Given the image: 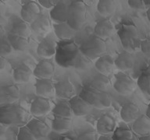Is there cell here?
Returning <instances> with one entry per match:
<instances>
[{
	"instance_id": "1",
	"label": "cell",
	"mask_w": 150,
	"mask_h": 140,
	"mask_svg": "<svg viewBox=\"0 0 150 140\" xmlns=\"http://www.w3.org/2000/svg\"><path fill=\"white\" fill-rule=\"evenodd\" d=\"M80 54V48L74 40L59 41L57 43L55 60L62 68L74 67Z\"/></svg>"
},
{
	"instance_id": "2",
	"label": "cell",
	"mask_w": 150,
	"mask_h": 140,
	"mask_svg": "<svg viewBox=\"0 0 150 140\" xmlns=\"http://www.w3.org/2000/svg\"><path fill=\"white\" fill-rule=\"evenodd\" d=\"M119 36L124 51L132 53L140 48L141 42L138 30L135 26L131 23H122L118 29Z\"/></svg>"
},
{
	"instance_id": "3",
	"label": "cell",
	"mask_w": 150,
	"mask_h": 140,
	"mask_svg": "<svg viewBox=\"0 0 150 140\" xmlns=\"http://www.w3.org/2000/svg\"><path fill=\"white\" fill-rule=\"evenodd\" d=\"M28 117L27 111L19 105L11 104L0 107V122L7 126L25 123Z\"/></svg>"
},
{
	"instance_id": "4",
	"label": "cell",
	"mask_w": 150,
	"mask_h": 140,
	"mask_svg": "<svg viewBox=\"0 0 150 140\" xmlns=\"http://www.w3.org/2000/svg\"><path fill=\"white\" fill-rule=\"evenodd\" d=\"M86 4L81 0H75L68 6V19L67 23L74 30H79L84 25L86 16Z\"/></svg>"
},
{
	"instance_id": "5",
	"label": "cell",
	"mask_w": 150,
	"mask_h": 140,
	"mask_svg": "<svg viewBox=\"0 0 150 140\" xmlns=\"http://www.w3.org/2000/svg\"><path fill=\"white\" fill-rule=\"evenodd\" d=\"M79 48L81 52L91 61L97 60L107 51L105 41L96 36L85 40Z\"/></svg>"
},
{
	"instance_id": "6",
	"label": "cell",
	"mask_w": 150,
	"mask_h": 140,
	"mask_svg": "<svg viewBox=\"0 0 150 140\" xmlns=\"http://www.w3.org/2000/svg\"><path fill=\"white\" fill-rule=\"evenodd\" d=\"M113 88L121 95H129L135 90L136 83L129 75L119 72L114 75Z\"/></svg>"
},
{
	"instance_id": "7",
	"label": "cell",
	"mask_w": 150,
	"mask_h": 140,
	"mask_svg": "<svg viewBox=\"0 0 150 140\" xmlns=\"http://www.w3.org/2000/svg\"><path fill=\"white\" fill-rule=\"evenodd\" d=\"M20 98V90L16 85L0 86V107L13 104Z\"/></svg>"
},
{
	"instance_id": "8",
	"label": "cell",
	"mask_w": 150,
	"mask_h": 140,
	"mask_svg": "<svg viewBox=\"0 0 150 140\" xmlns=\"http://www.w3.org/2000/svg\"><path fill=\"white\" fill-rule=\"evenodd\" d=\"M55 86V95L56 97L62 100H69L72 99L76 94V90L74 84L70 81V79H63L56 82Z\"/></svg>"
},
{
	"instance_id": "9",
	"label": "cell",
	"mask_w": 150,
	"mask_h": 140,
	"mask_svg": "<svg viewBox=\"0 0 150 140\" xmlns=\"http://www.w3.org/2000/svg\"><path fill=\"white\" fill-rule=\"evenodd\" d=\"M52 103L49 99L37 97L30 104V112L33 116L42 117L52 111Z\"/></svg>"
},
{
	"instance_id": "10",
	"label": "cell",
	"mask_w": 150,
	"mask_h": 140,
	"mask_svg": "<svg viewBox=\"0 0 150 140\" xmlns=\"http://www.w3.org/2000/svg\"><path fill=\"white\" fill-rule=\"evenodd\" d=\"M42 14L40 5L35 1H28L22 6L21 16L26 23L31 24Z\"/></svg>"
},
{
	"instance_id": "11",
	"label": "cell",
	"mask_w": 150,
	"mask_h": 140,
	"mask_svg": "<svg viewBox=\"0 0 150 140\" xmlns=\"http://www.w3.org/2000/svg\"><path fill=\"white\" fill-rule=\"evenodd\" d=\"M57 43L58 42L52 37H45L38 45L37 54L44 59L52 58L56 55Z\"/></svg>"
},
{
	"instance_id": "12",
	"label": "cell",
	"mask_w": 150,
	"mask_h": 140,
	"mask_svg": "<svg viewBox=\"0 0 150 140\" xmlns=\"http://www.w3.org/2000/svg\"><path fill=\"white\" fill-rule=\"evenodd\" d=\"M56 68L52 62L48 59H42L38 63L33 71V75L37 79H51L55 74Z\"/></svg>"
},
{
	"instance_id": "13",
	"label": "cell",
	"mask_w": 150,
	"mask_h": 140,
	"mask_svg": "<svg viewBox=\"0 0 150 140\" xmlns=\"http://www.w3.org/2000/svg\"><path fill=\"white\" fill-rule=\"evenodd\" d=\"M30 25L32 31L38 36H46L52 28L50 19L45 14H41Z\"/></svg>"
},
{
	"instance_id": "14",
	"label": "cell",
	"mask_w": 150,
	"mask_h": 140,
	"mask_svg": "<svg viewBox=\"0 0 150 140\" xmlns=\"http://www.w3.org/2000/svg\"><path fill=\"white\" fill-rule=\"evenodd\" d=\"M52 79H37L35 83V93L38 97L49 98L55 95V86Z\"/></svg>"
},
{
	"instance_id": "15",
	"label": "cell",
	"mask_w": 150,
	"mask_h": 140,
	"mask_svg": "<svg viewBox=\"0 0 150 140\" xmlns=\"http://www.w3.org/2000/svg\"><path fill=\"white\" fill-rule=\"evenodd\" d=\"M116 121L113 117L108 114H105L98 119L96 123L97 132L101 135H110V133L114 132L116 129Z\"/></svg>"
},
{
	"instance_id": "16",
	"label": "cell",
	"mask_w": 150,
	"mask_h": 140,
	"mask_svg": "<svg viewBox=\"0 0 150 140\" xmlns=\"http://www.w3.org/2000/svg\"><path fill=\"white\" fill-rule=\"evenodd\" d=\"M68 6L65 1H58L56 5L50 10V19L55 23H67L68 19Z\"/></svg>"
},
{
	"instance_id": "17",
	"label": "cell",
	"mask_w": 150,
	"mask_h": 140,
	"mask_svg": "<svg viewBox=\"0 0 150 140\" xmlns=\"http://www.w3.org/2000/svg\"><path fill=\"white\" fill-rule=\"evenodd\" d=\"M26 126L31 132L36 139L46 137L50 132V128L46 123L39 119L32 118L27 122Z\"/></svg>"
},
{
	"instance_id": "18",
	"label": "cell",
	"mask_w": 150,
	"mask_h": 140,
	"mask_svg": "<svg viewBox=\"0 0 150 140\" xmlns=\"http://www.w3.org/2000/svg\"><path fill=\"white\" fill-rule=\"evenodd\" d=\"M114 30V25L110 19H103L96 24L94 32L96 37L104 40L112 36Z\"/></svg>"
},
{
	"instance_id": "19",
	"label": "cell",
	"mask_w": 150,
	"mask_h": 140,
	"mask_svg": "<svg viewBox=\"0 0 150 140\" xmlns=\"http://www.w3.org/2000/svg\"><path fill=\"white\" fill-rule=\"evenodd\" d=\"M140 114V108L138 105L133 102H127L124 104L120 109V118L125 123L134 122L138 118Z\"/></svg>"
},
{
	"instance_id": "20",
	"label": "cell",
	"mask_w": 150,
	"mask_h": 140,
	"mask_svg": "<svg viewBox=\"0 0 150 140\" xmlns=\"http://www.w3.org/2000/svg\"><path fill=\"white\" fill-rule=\"evenodd\" d=\"M95 67L99 73L108 76L113 71L115 67L114 59L110 55H104L96 60Z\"/></svg>"
},
{
	"instance_id": "21",
	"label": "cell",
	"mask_w": 150,
	"mask_h": 140,
	"mask_svg": "<svg viewBox=\"0 0 150 140\" xmlns=\"http://www.w3.org/2000/svg\"><path fill=\"white\" fill-rule=\"evenodd\" d=\"M69 104L75 116H84L91 111V105H89L82 98L80 97L79 95H76L72 99H70Z\"/></svg>"
},
{
	"instance_id": "22",
	"label": "cell",
	"mask_w": 150,
	"mask_h": 140,
	"mask_svg": "<svg viewBox=\"0 0 150 140\" xmlns=\"http://www.w3.org/2000/svg\"><path fill=\"white\" fill-rule=\"evenodd\" d=\"M52 29L55 35L59 41L73 40L76 34V30H74L67 23H53Z\"/></svg>"
},
{
	"instance_id": "23",
	"label": "cell",
	"mask_w": 150,
	"mask_h": 140,
	"mask_svg": "<svg viewBox=\"0 0 150 140\" xmlns=\"http://www.w3.org/2000/svg\"><path fill=\"white\" fill-rule=\"evenodd\" d=\"M115 67L120 72H124L128 71L134 67V60L131 53L124 51L120 52L114 60Z\"/></svg>"
},
{
	"instance_id": "24",
	"label": "cell",
	"mask_w": 150,
	"mask_h": 140,
	"mask_svg": "<svg viewBox=\"0 0 150 140\" xmlns=\"http://www.w3.org/2000/svg\"><path fill=\"white\" fill-rule=\"evenodd\" d=\"M132 131L140 136L150 135V119L145 114L140 115L133 122Z\"/></svg>"
},
{
	"instance_id": "25",
	"label": "cell",
	"mask_w": 150,
	"mask_h": 140,
	"mask_svg": "<svg viewBox=\"0 0 150 140\" xmlns=\"http://www.w3.org/2000/svg\"><path fill=\"white\" fill-rule=\"evenodd\" d=\"M33 71L26 64H21L13 70V77L17 83H26L30 81Z\"/></svg>"
},
{
	"instance_id": "26",
	"label": "cell",
	"mask_w": 150,
	"mask_h": 140,
	"mask_svg": "<svg viewBox=\"0 0 150 140\" xmlns=\"http://www.w3.org/2000/svg\"><path fill=\"white\" fill-rule=\"evenodd\" d=\"M88 85H90L92 88L96 90L105 92L110 88V80L107 76L101 74L98 72L91 77Z\"/></svg>"
},
{
	"instance_id": "27",
	"label": "cell",
	"mask_w": 150,
	"mask_h": 140,
	"mask_svg": "<svg viewBox=\"0 0 150 140\" xmlns=\"http://www.w3.org/2000/svg\"><path fill=\"white\" fill-rule=\"evenodd\" d=\"M31 32H32V30H31L30 24L26 23L23 20L15 21L12 24L10 31H9L10 34L25 37V38H28L30 37Z\"/></svg>"
},
{
	"instance_id": "28",
	"label": "cell",
	"mask_w": 150,
	"mask_h": 140,
	"mask_svg": "<svg viewBox=\"0 0 150 140\" xmlns=\"http://www.w3.org/2000/svg\"><path fill=\"white\" fill-rule=\"evenodd\" d=\"M52 111L55 116L66 118L72 119V117L74 115L69 101L67 100H59L55 105Z\"/></svg>"
},
{
	"instance_id": "29",
	"label": "cell",
	"mask_w": 150,
	"mask_h": 140,
	"mask_svg": "<svg viewBox=\"0 0 150 140\" xmlns=\"http://www.w3.org/2000/svg\"><path fill=\"white\" fill-rule=\"evenodd\" d=\"M113 140H138L133 131L125 125H120L112 133Z\"/></svg>"
},
{
	"instance_id": "30",
	"label": "cell",
	"mask_w": 150,
	"mask_h": 140,
	"mask_svg": "<svg viewBox=\"0 0 150 140\" xmlns=\"http://www.w3.org/2000/svg\"><path fill=\"white\" fill-rule=\"evenodd\" d=\"M71 125L72 119L55 116L52 122V128L57 133H64L70 129Z\"/></svg>"
},
{
	"instance_id": "31",
	"label": "cell",
	"mask_w": 150,
	"mask_h": 140,
	"mask_svg": "<svg viewBox=\"0 0 150 140\" xmlns=\"http://www.w3.org/2000/svg\"><path fill=\"white\" fill-rule=\"evenodd\" d=\"M7 39L11 44L13 50L17 51H25L28 47V44H29L28 38L17 36V35L10 34V33L7 36Z\"/></svg>"
},
{
	"instance_id": "32",
	"label": "cell",
	"mask_w": 150,
	"mask_h": 140,
	"mask_svg": "<svg viewBox=\"0 0 150 140\" xmlns=\"http://www.w3.org/2000/svg\"><path fill=\"white\" fill-rule=\"evenodd\" d=\"M137 86L145 95L150 97V69L143 70L138 76Z\"/></svg>"
},
{
	"instance_id": "33",
	"label": "cell",
	"mask_w": 150,
	"mask_h": 140,
	"mask_svg": "<svg viewBox=\"0 0 150 140\" xmlns=\"http://www.w3.org/2000/svg\"><path fill=\"white\" fill-rule=\"evenodd\" d=\"M117 7V3L112 0H100L97 4L98 13L103 16L112 15Z\"/></svg>"
},
{
	"instance_id": "34",
	"label": "cell",
	"mask_w": 150,
	"mask_h": 140,
	"mask_svg": "<svg viewBox=\"0 0 150 140\" xmlns=\"http://www.w3.org/2000/svg\"><path fill=\"white\" fill-rule=\"evenodd\" d=\"M98 92L94 88H92L90 85H84L83 88L80 92L79 97L88 104L91 106H93L96 102V98L98 97Z\"/></svg>"
},
{
	"instance_id": "35",
	"label": "cell",
	"mask_w": 150,
	"mask_h": 140,
	"mask_svg": "<svg viewBox=\"0 0 150 140\" xmlns=\"http://www.w3.org/2000/svg\"><path fill=\"white\" fill-rule=\"evenodd\" d=\"M111 104H112V99L110 97V96L105 92L99 91L93 107L97 109L103 110L110 107L111 106Z\"/></svg>"
},
{
	"instance_id": "36",
	"label": "cell",
	"mask_w": 150,
	"mask_h": 140,
	"mask_svg": "<svg viewBox=\"0 0 150 140\" xmlns=\"http://www.w3.org/2000/svg\"><path fill=\"white\" fill-rule=\"evenodd\" d=\"M91 64H92V62H91V59L87 58L86 56L84 55L81 52L79 57L75 62L74 68H75L77 70H80V71H84V70L88 69L89 68L91 67Z\"/></svg>"
},
{
	"instance_id": "37",
	"label": "cell",
	"mask_w": 150,
	"mask_h": 140,
	"mask_svg": "<svg viewBox=\"0 0 150 140\" xmlns=\"http://www.w3.org/2000/svg\"><path fill=\"white\" fill-rule=\"evenodd\" d=\"M13 48L7 39V37H2L0 39V55L6 57L13 52Z\"/></svg>"
},
{
	"instance_id": "38",
	"label": "cell",
	"mask_w": 150,
	"mask_h": 140,
	"mask_svg": "<svg viewBox=\"0 0 150 140\" xmlns=\"http://www.w3.org/2000/svg\"><path fill=\"white\" fill-rule=\"evenodd\" d=\"M17 140H37L27 126L20 128L17 134Z\"/></svg>"
},
{
	"instance_id": "39",
	"label": "cell",
	"mask_w": 150,
	"mask_h": 140,
	"mask_svg": "<svg viewBox=\"0 0 150 140\" xmlns=\"http://www.w3.org/2000/svg\"><path fill=\"white\" fill-rule=\"evenodd\" d=\"M127 3L131 9L135 10H144L146 7L144 0H129Z\"/></svg>"
},
{
	"instance_id": "40",
	"label": "cell",
	"mask_w": 150,
	"mask_h": 140,
	"mask_svg": "<svg viewBox=\"0 0 150 140\" xmlns=\"http://www.w3.org/2000/svg\"><path fill=\"white\" fill-rule=\"evenodd\" d=\"M140 48L144 55L150 57V38H146L142 41Z\"/></svg>"
},
{
	"instance_id": "41",
	"label": "cell",
	"mask_w": 150,
	"mask_h": 140,
	"mask_svg": "<svg viewBox=\"0 0 150 140\" xmlns=\"http://www.w3.org/2000/svg\"><path fill=\"white\" fill-rule=\"evenodd\" d=\"M58 1H52V0H38V3L41 6L44 7L45 9H52Z\"/></svg>"
},
{
	"instance_id": "42",
	"label": "cell",
	"mask_w": 150,
	"mask_h": 140,
	"mask_svg": "<svg viewBox=\"0 0 150 140\" xmlns=\"http://www.w3.org/2000/svg\"><path fill=\"white\" fill-rule=\"evenodd\" d=\"M76 140H97L95 132H84L78 135Z\"/></svg>"
},
{
	"instance_id": "43",
	"label": "cell",
	"mask_w": 150,
	"mask_h": 140,
	"mask_svg": "<svg viewBox=\"0 0 150 140\" xmlns=\"http://www.w3.org/2000/svg\"><path fill=\"white\" fill-rule=\"evenodd\" d=\"M6 64L7 61L6 59V58L3 57V56L0 55V70L4 69L6 66Z\"/></svg>"
},
{
	"instance_id": "44",
	"label": "cell",
	"mask_w": 150,
	"mask_h": 140,
	"mask_svg": "<svg viewBox=\"0 0 150 140\" xmlns=\"http://www.w3.org/2000/svg\"><path fill=\"white\" fill-rule=\"evenodd\" d=\"M7 130V125H4L0 122V137L2 135H5V133L6 132Z\"/></svg>"
},
{
	"instance_id": "45",
	"label": "cell",
	"mask_w": 150,
	"mask_h": 140,
	"mask_svg": "<svg viewBox=\"0 0 150 140\" xmlns=\"http://www.w3.org/2000/svg\"><path fill=\"white\" fill-rule=\"evenodd\" d=\"M97 140H113V139H112V136H110L109 135H100V136L98 138V139Z\"/></svg>"
},
{
	"instance_id": "46",
	"label": "cell",
	"mask_w": 150,
	"mask_h": 140,
	"mask_svg": "<svg viewBox=\"0 0 150 140\" xmlns=\"http://www.w3.org/2000/svg\"><path fill=\"white\" fill-rule=\"evenodd\" d=\"M4 34H5V30L3 29L2 26L0 25V39H2V37H4Z\"/></svg>"
},
{
	"instance_id": "47",
	"label": "cell",
	"mask_w": 150,
	"mask_h": 140,
	"mask_svg": "<svg viewBox=\"0 0 150 140\" xmlns=\"http://www.w3.org/2000/svg\"><path fill=\"white\" fill-rule=\"evenodd\" d=\"M138 140H150V135H145V136H140L138 138Z\"/></svg>"
},
{
	"instance_id": "48",
	"label": "cell",
	"mask_w": 150,
	"mask_h": 140,
	"mask_svg": "<svg viewBox=\"0 0 150 140\" xmlns=\"http://www.w3.org/2000/svg\"><path fill=\"white\" fill-rule=\"evenodd\" d=\"M145 115L149 118L150 119V102L149 104V105H148V107H147V110H146V114H145Z\"/></svg>"
},
{
	"instance_id": "49",
	"label": "cell",
	"mask_w": 150,
	"mask_h": 140,
	"mask_svg": "<svg viewBox=\"0 0 150 140\" xmlns=\"http://www.w3.org/2000/svg\"><path fill=\"white\" fill-rule=\"evenodd\" d=\"M146 16H147V18L148 20H149V21L150 22V7L147 9V11H146Z\"/></svg>"
},
{
	"instance_id": "50",
	"label": "cell",
	"mask_w": 150,
	"mask_h": 140,
	"mask_svg": "<svg viewBox=\"0 0 150 140\" xmlns=\"http://www.w3.org/2000/svg\"><path fill=\"white\" fill-rule=\"evenodd\" d=\"M144 2H145V6H148L149 8L150 7V0H144Z\"/></svg>"
},
{
	"instance_id": "51",
	"label": "cell",
	"mask_w": 150,
	"mask_h": 140,
	"mask_svg": "<svg viewBox=\"0 0 150 140\" xmlns=\"http://www.w3.org/2000/svg\"><path fill=\"white\" fill-rule=\"evenodd\" d=\"M61 140H74V139H71V138H69V137H64V138H63V139H62Z\"/></svg>"
},
{
	"instance_id": "52",
	"label": "cell",
	"mask_w": 150,
	"mask_h": 140,
	"mask_svg": "<svg viewBox=\"0 0 150 140\" xmlns=\"http://www.w3.org/2000/svg\"><path fill=\"white\" fill-rule=\"evenodd\" d=\"M3 5H4L3 2H2V1H0V10H1V9H2V7L3 6Z\"/></svg>"
},
{
	"instance_id": "53",
	"label": "cell",
	"mask_w": 150,
	"mask_h": 140,
	"mask_svg": "<svg viewBox=\"0 0 150 140\" xmlns=\"http://www.w3.org/2000/svg\"><path fill=\"white\" fill-rule=\"evenodd\" d=\"M149 69H150V61H149Z\"/></svg>"
}]
</instances>
